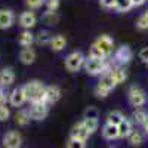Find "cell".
<instances>
[{
    "label": "cell",
    "mask_w": 148,
    "mask_h": 148,
    "mask_svg": "<svg viewBox=\"0 0 148 148\" xmlns=\"http://www.w3.org/2000/svg\"><path fill=\"white\" fill-rule=\"evenodd\" d=\"M24 95H25V99L31 104H37V102H45V90L46 86L39 82V80H31L28 83H25L22 86Z\"/></svg>",
    "instance_id": "cell-1"
},
{
    "label": "cell",
    "mask_w": 148,
    "mask_h": 148,
    "mask_svg": "<svg viewBox=\"0 0 148 148\" xmlns=\"http://www.w3.org/2000/svg\"><path fill=\"white\" fill-rule=\"evenodd\" d=\"M84 70L90 76H98V74H107L110 73L111 67L105 62V59H95L88 58L84 61Z\"/></svg>",
    "instance_id": "cell-2"
},
{
    "label": "cell",
    "mask_w": 148,
    "mask_h": 148,
    "mask_svg": "<svg viewBox=\"0 0 148 148\" xmlns=\"http://www.w3.org/2000/svg\"><path fill=\"white\" fill-rule=\"evenodd\" d=\"M116 86H117V84L113 82V79L110 77L108 73H107V74H102L101 80L98 82L96 88H95V95H96V98H107L108 93L113 90Z\"/></svg>",
    "instance_id": "cell-3"
},
{
    "label": "cell",
    "mask_w": 148,
    "mask_h": 148,
    "mask_svg": "<svg viewBox=\"0 0 148 148\" xmlns=\"http://www.w3.org/2000/svg\"><path fill=\"white\" fill-rule=\"evenodd\" d=\"M84 61L86 59H84V55L82 52H79V51L71 52L65 58V68L68 71H71V73H76V71H79L84 65Z\"/></svg>",
    "instance_id": "cell-4"
},
{
    "label": "cell",
    "mask_w": 148,
    "mask_h": 148,
    "mask_svg": "<svg viewBox=\"0 0 148 148\" xmlns=\"http://www.w3.org/2000/svg\"><path fill=\"white\" fill-rule=\"evenodd\" d=\"M127 98H129V102L133 105V107H136V108H141L145 105L147 102V96H145V92L138 88V86H130L129 88V92H127Z\"/></svg>",
    "instance_id": "cell-5"
},
{
    "label": "cell",
    "mask_w": 148,
    "mask_h": 148,
    "mask_svg": "<svg viewBox=\"0 0 148 148\" xmlns=\"http://www.w3.org/2000/svg\"><path fill=\"white\" fill-rule=\"evenodd\" d=\"M93 45L104 53L105 58L110 56L111 53H113V51H114V42H113V39H111L110 36H107V34L99 36V37H98V39L95 40Z\"/></svg>",
    "instance_id": "cell-6"
},
{
    "label": "cell",
    "mask_w": 148,
    "mask_h": 148,
    "mask_svg": "<svg viewBox=\"0 0 148 148\" xmlns=\"http://www.w3.org/2000/svg\"><path fill=\"white\" fill-rule=\"evenodd\" d=\"M28 114H30V119L31 120H37V121H40V120H45L46 116L49 114V107L46 102H37V104H33L30 111H28Z\"/></svg>",
    "instance_id": "cell-7"
},
{
    "label": "cell",
    "mask_w": 148,
    "mask_h": 148,
    "mask_svg": "<svg viewBox=\"0 0 148 148\" xmlns=\"http://www.w3.org/2000/svg\"><path fill=\"white\" fill-rule=\"evenodd\" d=\"M21 144H22V138L18 130H10V132L5 133V136H3L5 148H19Z\"/></svg>",
    "instance_id": "cell-8"
},
{
    "label": "cell",
    "mask_w": 148,
    "mask_h": 148,
    "mask_svg": "<svg viewBox=\"0 0 148 148\" xmlns=\"http://www.w3.org/2000/svg\"><path fill=\"white\" fill-rule=\"evenodd\" d=\"M89 136H90V135L88 133V130L84 129L83 121L76 123V125L71 127V132H70V138H71V139H77V141H83V142H86Z\"/></svg>",
    "instance_id": "cell-9"
},
{
    "label": "cell",
    "mask_w": 148,
    "mask_h": 148,
    "mask_svg": "<svg viewBox=\"0 0 148 148\" xmlns=\"http://www.w3.org/2000/svg\"><path fill=\"white\" fill-rule=\"evenodd\" d=\"M132 56H133L132 49L129 46H126V45L120 46L116 51V55H114V58L117 59V62H120V64H127L129 61L132 59Z\"/></svg>",
    "instance_id": "cell-10"
},
{
    "label": "cell",
    "mask_w": 148,
    "mask_h": 148,
    "mask_svg": "<svg viewBox=\"0 0 148 148\" xmlns=\"http://www.w3.org/2000/svg\"><path fill=\"white\" fill-rule=\"evenodd\" d=\"M14 12L9 9H0V30H6L14 24Z\"/></svg>",
    "instance_id": "cell-11"
},
{
    "label": "cell",
    "mask_w": 148,
    "mask_h": 148,
    "mask_svg": "<svg viewBox=\"0 0 148 148\" xmlns=\"http://www.w3.org/2000/svg\"><path fill=\"white\" fill-rule=\"evenodd\" d=\"M15 82V73L12 68H3L2 71H0V88H8V86H10L12 83Z\"/></svg>",
    "instance_id": "cell-12"
},
{
    "label": "cell",
    "mask_w": 148,
    "mask_h": 148,
    "mask_svg": "<svg viewBox=\"0 0 148 148\" xmlns=\"http://www.w3.org/2000/svg\"><path fill=\"white\" fill-rule=\"evenodd\" d=\"M61 98V89L58 86H46V90H45V102L49 104H53L56 102Z\"/></svg>",
    "instance_id": "cell-13"
},
{
    "label": "cell",
    "mask_w": 148,
    "mask_h": 148,
    "mask_svg": "<svg viewBox=\"0 0 148 148\" xmlns=\"http://www.w3.org/2000/svg\"><path fill=\"white\" fill-rule=\"evenodd\" d=\"M36 22H37V18L34 15V12H22L21 16H19V24H21V27H24L25 30H30L36 25Z\"/></svg>",
    "instance_id": "cell-14"
},
{
    "label": "cell",
    "mask_w": 148,
    "mask_h": 148,
    "mask_svg": "<svg viewBox=\"0 0 148 148\" xmlns=\"http://www.w3.org/2000/svg\"><path fill=\"white\" fill-rule=\"evenodd\" d=\"M110 77L113 79V82L116 84H120V83H125L126 79H127V73L125 68H121V67H113L110 70Z\"/></svg>",
    "instance_id": "cell-15"
},
{
    "label": "cell",
    "mask_w": 148,
    "mask_h": 148,
    "mask_svg": "<svg viewBox=\"0 0 148 148\" xmlns=\"http://www.w3.org/2000/svg\"><path fill=\"white\" fill-rule=\"evenodd\" d=\"M25 95H24V90L22 88H18V89H14L9 95V102L14 105V107H21L24 102H25Z\"/></svg>",
    "instance_id": "cell-16"
},
{
    "label": "cell",
    "mask_w": 148,
    "mask_h": 148,
    "mask_svg": "<svg viewBox=\"0 0 148 148\" xmlns=\"http://www.w3.org/2000/svg\"><path fill=\"white\" fill-rule=\"evenodd\" d=\"M34 42H36V36L30 30H24L19 34V37H18V43L21 46H24V47H30Z\"/></svg>",
    "instance_id": "cell-17"
},
{
    "label": "cell",
    "mask_w": 148,
    "mask_h": 148,
    "mask_svg": "<svg viewBox=\"0 0 148 148\" xmlns=\"http://www.w3.org/2000/svg\"><path fill=\"white\" fill-rule=\"evenodd\" d=\"M19 61L25 65H30L36 61V52L33 51L31 47H24L21 53H19Z\"/></svg>",
    "instance_id": "cell-18"
},
{
    "label": "cell",
    "mask_w": 148,
    "mask_h": 148,
    "mask_svg": "<svg viewBox=\"0 0 148 148\" xmlns=\"http://www.w3.org/2000/svg\"><path fill=\"white\" fill-rule=\"evenodd\" d=\"M102 136L108 141H113L119 138V129L114 125H110V123H105L102 127Z\"/></svg>",
    "instance_id": "cell-19"
},
{
    "label": "cell",
    "mask_w": 148,
    "mask_h": 148,
    "mask_svg": "<svg viewBox=\"0 0 148 148\" xmlns=\"http://www.w3.org/2000/svg\"><path fill=\"white\" fill-rule=\"evenodd\" d=\"M117 129H119V138L125 139V138L129 136L130 132H132V123L127 119H123V121L117 126Z\"/></svg>",
    "instance_id": "cell-20"
},
{
    "label": "cell",
    "mask_w": 148,
    "mask_h": 148,
    "mask_svg": "<svg viewBox=\"0 0 148 148\" xmlns=\"http://www.w3.org/2000/svg\"><path fill=\"white\" fill-rule=\"evenodd\" d=\"M65 45H67V40H65V37H64V36H61V34L53 36V37H52V40H51V47L53 49L55 52L62 51V49L65 47Z\"/></svg>",
    "instance_id": "cell-21"
},
{
    "label": "cell",
    "mask_w": 148,
    "mask_h": 148,
    "mask_svg": "<svg viewBox=\"0 0 148 148\" xmlns=\"http://www.w3.org/2000/svg\"><path fill=\"white\" fill-rule=\"evenodd\" d=\"M123 119H125V116L121 114V111L114 110V111H111V113L108 114V117H107V123H110V125H114V126H119L120 123L123 121Z\"/></svg>",
    "instance_id": "cell-22"
},
{
    "label": "cell",
    "mask_w": 148,
    "mask_h": 148,
    "mask_svg": "<svg viewBox=\"0 0 148 148\" xmlns=\"http://www.w3.org/2000/svg\"><path fill=\"white\" fill-rule=\"evenodd\" d=\"M82 121H83V126H84L86 130H88L89 135L96 132V129H98V119H83Z\"/></svg>",
    "instance_id": "cell-23"
},
{
    "label": "cell",
    "mask_w": 148,
    "mask_h": 148,
    "mask_svg": "<svg viewBox=\"0 0 148 148\" xmlns=\"http://www.w3.org/2000/svg\"><path fill=\"white\" fill-rule=\"evenodd\" d=\"M127 139H129L130 145H133V147H138V145H141V144L144 142V136H142V133H141V132H138V130H132V132H130V135L127 136Z\"/></svg>",
    "instance_id": "cell-24"
},
{
    "label": "cell",
    "mask_w": 148,
    "mask_h": 148,
    "mask_svg": "<svg viewBox=\"0 0 148 148\" xmlns=\"http://www.w3.org/2000/svg\"><path fill=\"white\" fill-rule=\"evenodd\" d=\"M15 120L19 126H27L28 123H30V114H28V111H18V113L15 114Z\"/></svg>",
    "instance_id": "cell-25"
},
{
    "label": "cell",
    "mask_w": 148,
    "mask_h": 148,
    "mask_svg": "<svg viewBox=\"0 0 148 148\" xmlns=\"http://www.w3.org/2000/svg\"><path fill=\"white\" fill-rule=\"evenodd\" d=\"M147 113L142 110V108H136L133 111V114H132V119H133V121L136 123V125H141L142 126V123L145 121V119H147Z\"/></svg>",
    "instance_id": "cell-26"
},
{
    "label": "cell",
    "mask_w": 148,
    "mask_h": 148,
    "mask_svg": "<svg viewBox=\"0 0 148 148\" xmlns=\"http://www.w3.org/2000/svg\"><path fill=\"white\" fill-rule=\"evenodd\" d=\"M52 37H53V36H51V33H47V31H40L39 34L36 36V42L39 43V45H51Z\"/></svg>",
    "instance_id": "cell-27"
},
{
    "label": "cell",
    "mask_w": 148,
    "mask_h": 148,
    "mask_svg": "<svg viewBox=\"0 0 148 148\" xmlns=\"http://www.w3.org/2000/svg\"><path fill=\"white\" fill-rule=\"evenodd\" d=\"M130 8H132V2H130V0H117L116 10H119V12H127Z\"/></svg>",
    "instance_id": "cell-28"
},
{
    "label": "cell",
    "mask_w": 148,
    "mask_h": 148,
    "mask_svg": "<svg viewBox=\"0 0 148 148\" xmlns=\"http://www.w3.org/2000/svg\"><path fill=\"white\" fill-rule=\"evenodd\" d=\"M89 58H95V59H105V56H104V53L98 49L95 45H92L90 46V49H89Z\"/></svg>",
    "instance_id": "cell-29"
},
{
    "label": "cell",
    "mask_w": 148,
    "mask_h": 148,
    "mask_svg": "<svg viewBox=\"0 0 148 148\" xmlns=\"http://www.w3.org/2000/svg\"><path fill=\"white\" fill-rule=\"evenodd\" d=\"M58 15L55 14V12H46V14H45V16H43V21L46 22V24H56L58 22Z\"/></svg>",
    "instance_id": "cell-30"
},
{
    "label": "cell",
    "mask_w": 148,
    "mask_h": 148,
    "mask_svg": "<svg viewBox=\"0 0 148 148\" xmlns=\"http://www.w3.org/2000/svg\"><path fill=\"white\" fill-rule=\"evenodd\" d=\"M98 110L95 107H88L84 111V119H98Z\"/></svg>",
    "instance_id": "cell-31"
},
{
    "label": "cell",
    "mask_w": 148,
    "mask_h": 148,
    "mask_svg": "<svg viewBox=\"0 0 148 148\" xmlns=\"http://www.w3.org/2000/svg\"><path fill=\"white\" fill-rule=\"evenodd\" d=\"M67 148H86V142L83 141H77V139H68Z\"/></svg>",
    "instance_id": "cell-32"
},
{
    "label": "cell",
    "mask_w": 148,
    "mask_h": 148,
    "mask_svg": "<svg viewBox=\"0 0 148 148\" xmlns=\"http://www.w3.org/2000/svg\"><path fill=\"white\" fill-rule=\"evenodd\" d=\"M10 116V111L6 105H0V121H6Z\"/></svg>",
    "instance_id": "cell-33"
},
{
    "label": "cell",
    "mask_w": 148,
    "mask_h": 148,
    "mask_svg": "<svg viewBox=\"0 0 148 148\" xmlns=\"http://www.w3.org/2000/svg\"><path fill=\"white\" fill-rule=\"evenodd\" d=\"M25 3L30 9H39L45 3V0H25Z\"/></svg>",
    "instance_id": "cell-34"
},
{
    "label": "cell",
    "mask_w": 148,
    "mask_h": 148,
    "mask_svg": "<svg viewBox=\"0 0 148 148\" xmlns=\"http://www.w3.org/2000/svg\"><path fill=\"white\" fill-rule=\"evenodd\" d=\"M99 3H101L102 8H107V9H116L117 0H99Z\"/></svg>",
    "instance_id": "cell-35"
},
{
    "label": "cell",
    "mask_w": 148,
    "mask_h": 148,
    "mask_svg": "<svg viewBox=\"0 0 148 148\" xmlns=\"http://www.w3.org/2000/svg\"><path fill=\"white\" fill-rule=\"evenodd\" d=\"M59 8V0H47V10L55 12Z\"/></svg>",
    "instance_id": "cell-36"
},
{
    "label": "cell",
    "mask_w": 148,
    "mask_h": 148,
    "mask_svg": "<svg viewBox=\"0 0 148 148\" xmlns=\"http://www.w3.org/2000/svg\"><path fill=\"white\" fill-rule=\"evenodd\" d=\"M8 101H9V95L5 92L3 88H0V105H6Z\"/></svg>",
    "instance_id": "cell-37"
},
{
    "label": "cell",
    "mask_w": 148,
    "mask_h": 148,
    "mask_svg": "<svg viewBox=\"0 0 148 148\" xmlns=\"http://www.w3.org/2000/svg\"><path fill=\"white\" fill-rule=\"evenodd\" d=\"M139 58L144 62H148V47H142L139 51Z\"/></svg>",
    "instance_id": "cell-38"
},
{
    "label": "cell",
    "mask_w": 148,
    "mask_h": 148,
    "mask_svg": "<svg viewBox=\"0 0 148 148\" xmlns=\"http://www.w3.org/2000/svg\"><path fill=\"white\" fill-rule=\"evenodd\" d=\"M132 2V6H142L147 0H130Z\"/></svg>",
    "instance_id": "cell-39"
},
{
    "label": "cell",
    "mask_w": 148,
    "mask_h": 148,
    "mask_svg": "<svg viewBox=\"0 0 148 148\" xmlns=\"http://www.w3.org/2000/svg\"><path fill=\"white\" fill-rule=\"evenodd\" d=\"M142 127H144V130L148 133V116H147V119H145V121L142 123Z\"/></svg>",
    "instance_id": "cell-40"
},
{
    "label": "cell",
    "mask_w": 148,
    "mask_h": 148,
    "mask_svg": "<svg viewBox=\"0 0 148 148\" xmlns=\"http://www.w3.org/2000/svg\"><path fill=\"white\" fill-rule=\"evenodd\" d=\"M141 16H142V18H144V19L147 21V24H148V10H145V12H144V14L141 15Z\"/></svg>",
    "instance_id": "cell-41"
},
{
    "label": "cell",
    "mask_w": 148,
    "mask_h": 148,
    "mask_svg": "<svg viewBox=\"0 0 148 148\" xmlns=\"http://www.w3.org/2000/svg\"><path fill=\"white\" fill-rule=\"evenodd\" d=\"M108 148H114V147H108Z\"/></svg>",
    "instance_id": "cell-42"
},
{
    "label": "cell",
    "mask_w": 148,
    "mask_h": 148,
    "mask_svg": "<svg viewBox=\"0 0 148 148\" xmlns=\"http://www.w3.org/2000/svg\"><path fill=\"white\" fill-rule=\"evenodd\" d=\"M147 64H148V62H147Z\"/></svg>",
    "instance_id": "cell-43"
}]
</instances>
